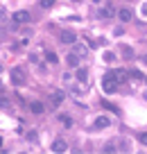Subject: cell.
Returning a JSON list of instances; mask_svg holds the SVG:
<instances>
[{
  "mask_svg": "<svg viewBox=\"0 0 147 154\" xmlns=\"http://www.w3.org/2000/svg\"><path fill=\"white\" fill-rule=\"evenodd\" d=\"M59 41H61L63 45H70V43L77 41V36H75V32H70V29H63V32L59 34Z\"/></svg>",
  "mask_w": 147,
  "mask_h": 154,
  "instance_id": "obj_1",
  "label": "cell"
},
{
  "mask_svg": "<svg viewBox=\"0 0 147 154\" xmlns=\"http://www.w3.org/2000/svg\"><path fill=\"white\" fill-rule=\"evenodd\" d=\"M104 77H111L113 82H122L124 77H127V70H122V68H115V70H109Z\"/></svg>",
  "mask_w": 147,
  "mask_h": 154,
  "instance_id": "obj_2",
  "label": "cell"
},
{
  "mask_svg": "<svg viewBox=\"0 0 147 154\" xmlns=\"http://www.w3.org/2000/svg\"><path fill=\"white\" fill-rule=\"evenodd\" d=\"M29 20H32L29 11H16L14 14V23L16 25H25V23H29Z\"/></svg>",
  "mask_w": 147,
  "mask_h": 154,
  "instance_id": "obj_3",
  "label": "cell"
},
{
  "mask_svg": "<svg viewBox=\"0 0 147 154\" xmlns=\"http://www.w3.org/2000/svg\"><path fill=\"white\" fill-rule=\"evenodd\" d=\"M102 88H104V93H113L115 88H118V82H113L111 77H104V79H102Z\"/></svg>",
  "mask_w": 147,
  "mask_h": 154,
  "instance_id": "obj_4",
  "label": "cell"
},
{
  "mask_svg": "<svg viewBox=\"0 0 147 154\" xmlns=\"http://www.w3.org/2000/svg\"><path fill=\"white\" fill-rule=\"evenodd\" d=\"M25 79H23V70H18V68H11V84L14 86H20Z\"/></svg>",
  "mask_w": 147,
  "mask_h": 154,
  "instance_id": "obj_5",
  "label": "cell"
},
{
  "mask_svg": "<svg viewBox=\"0 0 147 154\" xmlns=\"http://www.w3.org/2000/svg\"><path fill=\"white\" fill-rule=\"evenodd\" d=\"M66 149H68V145H66V140H63V138L52 140V152H59V154H61V152H66Z\"/></svg>",
  "mask_w": 147,
  "mask_h": 154,
  "instance_id": "obj_6",
  "label": "cell"
},
{
  "mask_svg": "<svg viewBox=\"0 0 147 154\" xmlns=\"http://www.w3.org/2000/svg\"><path fill=\"white\" fill-rule=\"evenodd\" d=\"M131 16H133V14H131V9H129V7H122V9L118 11V18L122 20V23H129V20H131Z\"/></svg>",
  "mask_w": 147,
  "mask_h": 154,
  "instance_id": "obj_7",
  "label": "cell"
},
{
  "mask_svg": "<svg viewBox=\"0 0 147 154\" xmlns=\"http://www.w3.org/2000/svg\"><path fill=\"white\" fill-rule=\"evenodd\" d=\"M104 127H109V116H100L93 122V129H104Z\"/></svg>",
  "mask_w": 147,
  "mask_h": 154,
  "instance_id": "obj_8",
  "label": "cell"
},
{
  "mask_svg": "<svg viewBox=\"0 0 147 154\" xmlns=\"http://www.w3.org/2000/svg\"><path fill=\"white\" fill-rule=\"evenodd\" d=\"M63 100H66V93L63 91H54L52 93V104H61Z\"/></svg>",
  "mask_w": 147,
  "mask_h": 154,
  "instance_id": "obj_9",
  "label": "cell"
},
{
  "mask_svg": "<svg viewBox=\"0 0 147 154\" xmlns=\"http://www.w3.org/2000/svg\"><path fill=\"white\" fill-rule=\"evenodd\" d=\"M68 66H72V68H77V66H79V54H75V52H70V54H68Z\"/></svg>",
  "mask_w": 147,
  "mask_h": 154,
  "instance_id": "obj_10",
  "label": "cell"
},
{
  "mask_svg": "<svg viewBox=\"0 0 147 154\" xmlns=\"http://www.w3.org/2000/svg\"><path fill=\"white\" fill-rule=\"evenodd\" d=\"M29 109H32V113H43V109H45V106H43L41 102H32V104H29Z\"/></svg>",
  "mask_w": 147,
  "mask_h": 154,
  "instance_id": "obj_11",
  "label": "cell"
},
{
  "mask_svg": "<svg viewBox=\"0 0 147 154\" xmlns=\"http://www.w3.org/2000/svg\"><path fill=\"white\" fill-rule=\"evenodd\" d=\"M111 16H113V9H111V7H102L100 9V18H111Z\"/></svg>",
  "mask_w": 147,
  "mask_h": 154,
  "instance_id": "obj_12",
  "label": "cell"
},
{
  "mask_svg": "<svg viewBox=\"0 0 147 154\" xmlns=\"http://www.w3.org/2000/svg\"><path fill=\"white\" fill-rule=\"evenodd\" d=\"M86 77H88V70H86V68H77V79H79V82H86Z\"/></svg>",
  "mask_w": 147,
  "mask_h": 154,
  "instance_id": "obj_13",
  "label": "cell"
},
{
  "mask_svg": "<svg viewBox=\"0 0 147 154\" xmlns=\"http://www.w3.org/2000/svg\"><path fill=\"white\" fill-rule=\"evenodd\" d=\"M45 59H47V61H50V63H57V61H59L57 52H45Z\"/></svg>",
  "mask_w": 147,
  "mask_h": 154,
  "instance_id": "obj_14",
  "label": "cell"
},
{
  "mask_svg": "<svg viewBox=\"0 0 147 154\" xmlns=\"http://www.w3.org/2000/svg\"><path fill=\"white\" fill-rule=\"evenodd\" d=\"M41 7L43 9H50V7H54V0H41Z\"/></svg>",
  "mask_w": 147,
  "mask_h": 154,
  "instance_id": "obj_15",
  "label": "cell"
},
{
  "mask_svg": "<svg viewBox=\"0 0 147 154\" xmlns=\"http://www.w3.org/2000/svg\"><path fill=\"white\" fill-rule=\"evenodd\" d=\"M129 75L136 77V79H142V72H140V70H136V68H131V70H129Z\"/></svg>",
  "mask_w": 147,
  "mask_h": 154,
  "instance_id": "obj_16",
  "label": "cell"
},
{
  "mask_svg": "<svg viewBox=\"0 0 147 154\" xmlns=\"http://www.w3.org/2000/svg\"><path fill=\"white\" fill-rule=\"evenodd\" d=\"M122 54H124V59H131L133 57V50L131 48H122Z\"/></svg>",
  "mask_w": 147,
  "mask_h": 154,
  "instance_id": "obj_17",
  "label": "cell"
},
{
  "mask_svg": "<svg viewBox=\"0 0 147 154\" xmlns=\"http://www.w3.org/2000/svg\"><path fill=\"white\" fill-rule=\"evenodd\" d=\"M61 122H63V125H66V127H70V125H72V120H70V118H68V116H61Z\"/></svg>",
  "mask_w": 147,
  "mask_h": 154,
  "instance_id": "obj_18",
  "label": "cell"
},
{
  "mask_svg": "<svg viewBox=\"0 0 147 154\" xmlns=\"http://www.w3.org/2000/svg\"><path fill=\"white\" fill-rule=\"evenodd\" d=\"M113 59H115L113 52H104V61H113Z\"/></svg>",
  "mask_w": 147,
  "mask_h": 154,
  "instance_id": "obj_19",
  "label": "cell"
},
{
  "mask_svg": "<svg viewBox=\"0 0 147 154\" xmlns=\"http://www.w3.org/2000/svg\"><path fill=\"white\" fill-rule=\"evenodd\" d=\"M138 140H140L142 145H147V134H140V136H138Z\"/></svg>",
  "mask_w": 147,
  "mask_h": 154,
  "instance_id": "obj_20",
  "label": "cell"
},
{
  "mask_svg": "<svg viewBox=\"0 0 147 154\" xmlns=\"http://www.w3.org/2000/svg\"><path fill=\"white\" fill-rule=\"evenodd\" d=\"M27 140H36V131H29V134H27Z\"/></svg>",
  "mask_w": 147,
  "mask_h": 154,
  "instance_id": "obj_21",
  "label": "cell"
},
{
  "mask_svg": "<svg viewBox=\"0 0 147 154\" xmlns=\"http://www.w3.org/2000/svg\"><path fill=\"white\" fill-rule=\"evenodd\" d=\"M140 14H142V16H147V2H145L142 7H140Z\"/></svg>",
  "mask_w": 147,
  "mask_h": 154,
  "instance_id": "obj_22",
  "label": "cell"
},
{
  "mask_svg": "<svg viewBox=\"0 0 147 154\" xmlns=\"http://www.w3.org/2000/svg\"><path fill=\"white\" fill-rule=\"evenodd\" d=\"M0 18H5V9H0Z\"/></svg>",
  "mask_w": 147,
  "mask_h": 154,
  "instance_id": "obj_23",
  "label": "cell"
},
{
  "mask_svg": "<svg viewBox=\"0 0 147 154\" xmlns=\"http://www.w3.org/2000/svg\"><path fill=\"white\" fill-rule=\"evenodd\" d=\"M142 61H145V63H147V54H145V57H142Z\"/></svg>",
  "mask_w": 147,
  "mask_h": 154,
  "instance_id": "obj_24",
  "label": "cell"
},
{
  "mask_svg": "<svg viewBox=\"0 0 147 154\" xmlns=\"http://www.w3.org/2000/svg\"><path fill=\"white\" fill-rule=\"evenodd\" d=\"M0 147H2V138H0Z\"/></svg>",
  "mask_w": 147,
  "mask_h": 154,
  "instance_id": "obj_25",
  "label": "cell"
},
{
  "mask_svg": "<svg viewBox=\"0 0 147 154\" xmlns=\"http://www.w3.org/2000/svg\"><path fill=\"white\" fill-rule=\"evenodd\" d=\"M142 79H145V82H147V77H142Z\"/></svg>",
  "mask_w": 147,
  "mask_h": 154,
  "instance_id": "obj_26",
  "label": "cell"
},
{
  "mask_svg": "<svg viewBox=\"0 0 147 154\" xmlns=\"http://www.w3.org/2000/svg\"><path fill=\"white\" fill-rule=\"evenodd\" d=\"M0 70H2V66H0Z\"/></svg>",
  "mask_w": 147,
  "mask_h": 154,
  "instance_id": "obj_27",
  "label": "cell"
}]
</instances>
